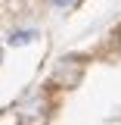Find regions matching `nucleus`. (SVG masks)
Returning <instances> with one entry per match:
<instances>
[{
  "instance_id": "obj_1",
  "label": "nucleus",
  "mask_w": 121,
  "mask_h": 125,
  "mask_svg": "<svg viewBox=\"0 0 121 125\" xmlns=\"http://www.w3.org/2000/svg\"><path fill=\"white\" fill-rule=\"evenodd\" d=\"M72 0H53V6H68Z\"/></svg>"
}]
</instances>
